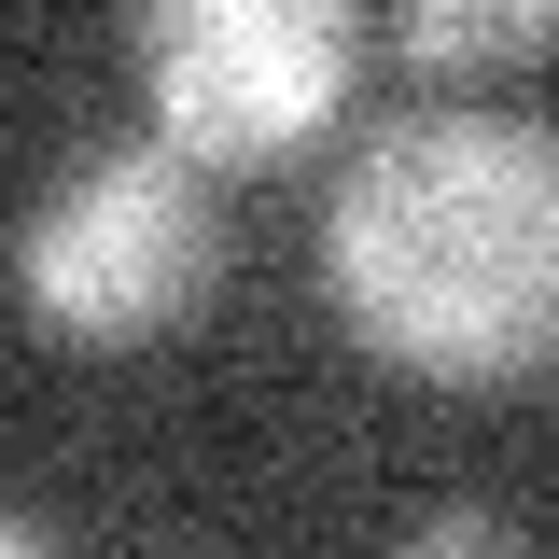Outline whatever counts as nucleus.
<instances>
[{"label": "nucleus", "mask_w": 559, "mask_h": 559, "mask_svg": "<svg viewBox=\"0 0 559 559\" xmlns=\"http://www.w3.org/2000/svg\"><path fill=\"white\" fill-rule=\"evenodd\" d=\"M349 28L336 0H154L140 14V98H154V154L182 168H280L294 140H322L349 98Z\"/></svg>", "instance_id": "nucleus-3"}, {"label": "nucleus", "mask_w": 559, "mask_h": 559, "mask_svg": "<svg viewBox=\"0 0 559 559\" xmlns=\"http://www.w3.org/2000/svg\"><path fill=\"white\" fill-rule=\"evenodd\" d=\"M406 70H518V57H559V0H476V14H406L392 28Z\"/></svg>", "instance_id": "nucleus-4"}, {"label": "nucleus", "mask_w": 559, "mask_h": 559, "mask_svg": "<svg viewBox=\"0 0 559 559\" xmlns=\"http://www.w3.org/2000/svg\"><path fill=\"white\" fill-rule=\"evenodd\" d=\"M322 280L349 336L406 378L503 392L559 364V140L503 112L392 127L322 210Z\"/></svg>", "instance_id": "nucleus-1"}, {"label": "nucleus", "mask_w": 559, "mask_h": 559, "mask_svg": "<svg viewBox=\"0 0 559 559\" xmlns=\"http://www.w3.org/2000/svg\"><path fill=\"white\" fill-rule=\"evenodd\" d=\"M210 280H224V224H210V182L182 154H84L57 168L28 224H14V294H28V322L70 349H140L168 336V322H197Z\"/></svg>", "instance_id": "nucleus-2"}, {"label": "nucleus", "mask_w": 559, "mask_h": 559, "mask_svg": "<svg viewBox=\"0 0 559 559\" xmlns=\"http://www.w3.org/2000/svg\"><path fill=\"white\" fill-rule=\"evenodd\" d=\"M406 559H518V532H503L489 503H433V518L406 532Z\"/></svg>", "instance_id": "nucleus-5"}, {"label": "nucleus", "mask_w": 559, "mask_h": 559, "mask_svg": "<svg viewBox=\"0 0 559 559\" xmlns=\"http://www.w3.org/2000/svg\"><path fill=\"white\" fill-rule=\"evenodd\" d=\"M0 559H57V546H43V532H28V518H0Z\"/></svg>", "instance_id": "nucleus-6"}]
</instances>
